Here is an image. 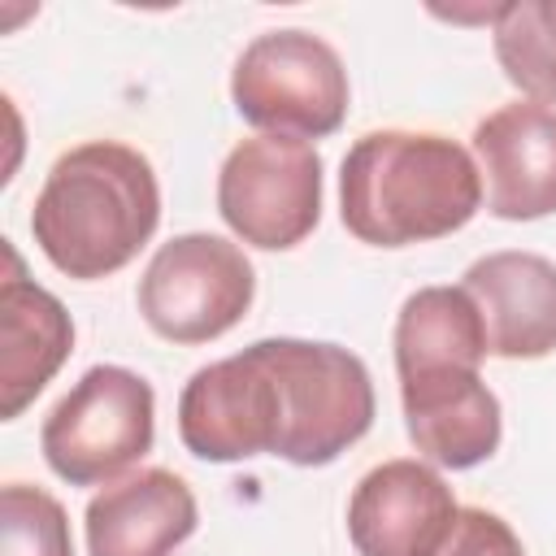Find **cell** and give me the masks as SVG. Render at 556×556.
<instances>
[{"mask_svg": "<svg viewBox=\"0 0 556 556\" xmlns=\"http://www.w3.org/2000/svg\"><path fill=\"white\" fill-rule=\"evenodd\" d=\"M491 35L504 78L534 104H556V0L500 4Z\"/></svg>", "mask_w": 556, "mask_h": 556, "instance_id": "obj_14", "label": "cell"}, {"mask_svg": "<svg viewBox=\"0 0 556 556\" xmlns=\"http://www.w3.org/2000/svg\"><path fill=\"white\" fill-rule=\"evenodd\" d=\"M0 556H74L65 508L26 482H9L0 491Z\"/></svg>", "mask_w": 556, "mask_h": 556, "instance_id": "obj_15", "label": "cell"}, {"mask_svg": "<svg viewBox=\"0 0 556 556\" xmlns=\"http://www.w3.org/2000/svg\"><path fill=\"white\" fill-rule=\"evenodd\" d=\"M4 278H0V417L13 421L61 369L74 348V321L52 291L22 274L17 252L4 243Z\"/></svg>", "mask_w": 556, "mask_h": 556, "instance_id": "obj_12", "label": "cell"}, {"mask_svg": "<svg viewBox=\"0 0 556 556\" xmlns=\"http://www.w3.org/2000/svg\"><path fill=\"white\" fill-rule=\"evenodd\" d=\"M452 486L421 460H382L348 500V534L361 556H434L456 521Z\"/></svg>", "mask_w": 556, "mask_h": 556, "instance_id": "obj_9", "label": "cell"}, {"mask_svg": "<svg viewBox=\"0 0 556 556\" xmlns=\"http://www.w3.org/2000/svg\"><path fill=\"white\" fill-rule=\"evenodd\" d=\"M408 439L443 469H473L500 447V400L473 365L430 361L400 369Z\"/></svg>", "mask_w": 556, "mask_h": 556, "instance_id": "obj_8", "label": "cell"}, {"mask_svg": "<svg viewBox=\"0 0 556 556\" xmlns=\"http://www.w3.org/2000/svg\"><path fill=\"white\" fill-rule=\"evenodd\" d=\"M374 426V382L356 352L308 339H261L191 374L178 434L200 460L282 456L330 465Z\"/></svg>", "mask_w": 556, "mask_h": 556, "instance_id": "obj_1", "label": "cell"}, {"mask_svg": "<svg viewBox=\"0 0 556 556\" xmlns=\"http://www.w3.org/2000/svg\"><path fill=\"white\" fill-rule=\"evenodd\" d=\"M230 100L256 130L321 139L348 117V70L313 30H265L235 61Z\"/></svg>", "mask_w": 556, "mask_h": 556, "instance_id": "obj_4", "label": "cell"}, {"mask_svg": "<svg viewBox=\"0 0 556 556\" xmlns=\"http://www.w3.org/2000/svg\"><path fill=\"white\" fill-rule=\"evenodd\" d=\"M217 213L252 248L304 243L321 217V156L313 143L282 135L235 143L217 174Z\"/></svg>", "mask_w": 556, "mask_h": 556, "instance_id": "obj_7", "label": "cell"}, {"mask_svg": "<svg viewBox=\"0 0 556 556\" xmlns=\"http://www.w3.org/2000/svg\"><path fill=\"white\" fill-rule=\"evenodd\" d=\"M256 291L252 261L222 235H174L139 278V313L169 343H208L243 321Z\"/></svg>", "mask_w": 556, "mask_h": 556, "instance_id": "obj_6", "label": "cell"}, {"mask_svg": "<svg viewBox=\"0 0 556 556\" xmlns=\"http://www.w3.org/2000/svg\"><path fill=\"white\" fill-rule=\"evenodd\" d=\"M152 421V387L122 365H96L56 400L39 443L52 473L70 486H109L148 456Z\"/></svg>", "mask_w": 556, "mask_h": 556, "instance_id": "obj_5", "label": "cell"}, {"mask_svg": "<svg viewBox=\"0 0 556 556\" xmlns=\"http://www.w3.org/2000/svg\"><path fill=\"white\" fill-rule=\"evenodd\" d=\"M195 530V495L169 469H139L87 504L91 556H169Z\"/></svg>", "mask_w": 556, "mask_h": 556, "instance_id": "obj_13", "label": "cell"}, {"mask_svg": "<svg viewBox=\"0 0 556 556\" xmlns=\"http://www.w3.org/2000/svg\"><path fill=\"white\" fill-rule=\"evenodd\" d=\"M473 152L486 174V208L504 222L556 213V109L517 100L473 126Z\"/></svg>", "mask_w": 556, "mask_h": 556, "instance_id": "obj_10", "label": "cell"}, {"mask_svg": "<svg viewBox=\"0 0 556 556\" xmlns=\"http://www.w3.org/2000/svg\"><path fill=\"white\" fill-rule=\"evenodd\" d=\"M482 204L473 156L430 130H369L339 174L343 226L374 248H408L460 230Z\"/></svg>", "mask_w": 556, "mask_h": 556, "instance_id": "obj_3", "label": "cell"}, {"mask_svg": "<svg viewBox=\"0 0 556 556\" xmlns=\"http://www.w3.org/2000/svg\"><path fill=\"white\" fill-rule=\"evenodd\" d=\"M469 300L482 313L486 352L539 361L556 352V265L534 252H491L465 269Z\"/></svg>", "mask_w": 556, "mask_h": 556, "instance_id": "obj_11", "label": "cell"}, {"mask_svg": "<svg viewBox=\"0 0 556 556\" xmlns=\"http://www.w3.org/2000/svg\"><path fill=\"white\" fill-rule=\"evenodd\" d=\"M156 222L161 187L152 161L117 139H91L61 152L30 213L39 252L78 282H96L130 265Z\"/></svg>", "mask_w": 556, "mask_h": 556, "instance_id": "obj_2", "label": "cell"}, {"mask_svg": "<svg viewBox=\"0 0 556 556\" xmlns=\"http://www.w3.org/2000/svg\"><path fill=\"white\" fill-rule=\"evenodd\" d=\"M434 556H526L513 526L486 508H460Z\"/></svg>", "mask_w": 556, "mask_h": 556, "instance_id": "obj_16", "label": "cell"}]
</instances>
